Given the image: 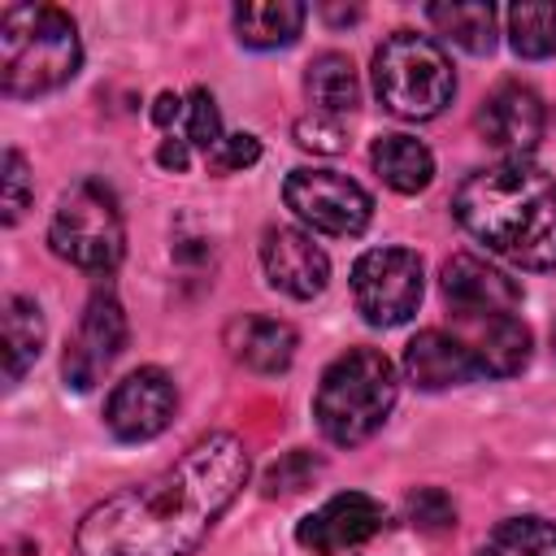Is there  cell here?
<instances>
[{"label":"cell","mask_w":556,"mask_h":556,"mask_svg":"<svg viewBox=\"0 0 556 556\" xmlns=\"http://www.w3.org/2000/svg\"><path fill=\"white\" fill-rule=\"evenodd\" d=\"M248 482L235 434L191 443L169 469L100 500L74 530V556H187Z\"/></svg>","instance_id":"6da1fadb"},{"label":"cell","mask_w":556,"mask_h":556,"mask_svg":"<svg viewBox=\"0 0 556 556\" xmlns=\"http://www.w3.org/2000/svg\"><path fill=\"white\" fill-rule=\"evenodd\" d=\"M456 222L486 243V252L521 265H556V178L530 161H500L473 169L452 200Z\"/></svg>","instance_id":"7a4b0ae2"},{"label":"cell","mask_w":556,"mask_h":556,"mask_svg":"<svg viewBox=\"0 0 556 556\" xmlns=\"http://www.w3.org/2000/svg\"><path fill=\"white\" fill-rule=\"evenodd\" d=\"M83 48L70 13L52 4H9L0 13V87L4 96H43L78 74Z\"/></svg>","instance_id":"3957f363"},{"label":"cell","mask_w":556,"mask_h":556,"mask_svg":"<svg viewBox=\"0 0 556 556\" xmlns=\"http://www.w3.org/2000/svg\"><path fill=\"white\" fill-rule=\"evenodd\" d=\"M395 391L400 387L391 361L374 348H352L326 365L313 395V417L330 443L356 447L387 421V413L395 408Z\"/></svg>","instance_id":"277c9868"},{"label":"cell","mask_w":556,"mask_h":556,"mask_svg":"<svg viewBox=\"0 0 556 556\" xmlns=\"http://www.w3.org/2000/svg\"><path fill=\"white\" fill-rule=\"evenodd\" d=\"M374 91L387 113L426 122V117L443 113V104L456 91V78H452L443 48L430 35L395 30L374 52Z\"/></svg>","instance_id":"5b68a950"},{"label":"cell","mask_w":556,"mask_h":556,"mask_svg":"<svg viewBox=\"0 0 556 556\" xmlns=\"http://www.w3.org/2000/svg\"><path fill=\"white\" fill-rule=\"evenodd\" d=\"M48 243L61 261H70L78 269H91V274L113 269L122 261V248H126V226H122L117 195L96 178L74 182L56 200Z\"/></svg>","instance_id":"8992f818"},{"label":"cell","mask_w":556,"mask_h":556,"mask_svg":"<svg viewBox=\"0 0 556 556\" xmlns=\"http://www.w3.org/2000/svg\"><path fill=\"white\" fill-rule=\"evenodd\" d=\"M282 195H287V208L321 230V235H334V239H352L369 226L374 217V200L361 182H352L348 174L339 169H291L287 182H282Z\"/></svg>","instance_id":"52a82bcc"},{"label":"cell","mask_w":556,"mask_h":556,"mask_svg":"<svg viewBox=\"0 0 556 556\" xmlns=\"http://www.w3.org/2000/svg\"><path fill=\"white\" fill-rule=\"evenodd\" d=\"M352 300L369 326H400L421 304V261L408 248H369L352 265Z\"/></svg>","instance_id":"ba28073f"},{"label":"cell","mask_w":556,"mask_h":556,"mask_svg":"<svg viewBox=\"0 0 556 556\" xmlns=\"http://www.w3.org/2000/svg\"><path fill=\"white\" fill-rule=\"evenodd\" d=\"M122 348H126V313L113 291H96L74 326V339L65 343V361H61L65 382L74 391H91L122 356Z\"/></svg>","instance_id":"9c48e42d"},{"label":"cell","mask_w":556,"mask_h":556,"mask_svg":"<svg viewBox=\"0 0 556 556\" xmlns=\"http://www.w3.org/2000/svg\"><path fill=\"white\" fill-rule=\"evenodd\" d=\"M178 408V387L165 369L156 365H143L135 374H126L113 391H109V404H104V421L109 430L122 439V443H143V439H156L169 417Z\"/></svg>","instance_id":"30bf717a"},{"label":"cell","mask_w":556,"mask_h":556,"mask_svg":"<svg viewBox=\"0 0 556 556\" xmlns=\"http://www.w3.org/2000/svg\"><path fill=\"white\" fill-rule=\"evenodd\" d=\"M382 526H387V513H382V504L374 495L343 491V495H330L321 508H313L295 526V539L313 556H343V552L369 543Z\"/></svg>","instance_id":"8fae6325"},{"label":"cell","mask_w":556,"mask_h":556,"mask_svg":"<svg viewBox=\"0 0 556 556\" xmlns=\"http://www.w3.org/2000/svg\"><path fill=\"white\" fill-rule=\"evenodd\" d=\"M478 126H482L486 143L500 148L508 161H526L539 148L543 130H547V113H543V100H539L534 87H526V83H500L482 100Z\"/></svg>","instance_id":"7c38bea8"},{"label":"cell","mask_w":556,"mask_h":556,"mask_svg":"<svg viewBox=\"0 0 556 556\" xmlns=\"http://www.w3.org/2000/svg\"><path fill=\"white\" fill-rule=\"evenodd\" d=\"M261 265L274 291L291 295V300H313L321 295L326 278H330V261L326 252L313 243V235L295 230V226H274L265 230L261 243Z\"/></svg>","instance_id":"4fadbf2b"},{"label":"cell","mask_w":556,"mask_h":556,"mask_svg":"<svg viewBox=\"0 0 556 556\" xmlns=\"http://www.w3.org/2000/svg\"><path fill=\"white\" fill-rule=\"evenodd\" d=\"M452 334L465 343L478 378H513L530 361V330L517 321V313L456 317V330Z\"/></svg>","instance_id":"5bb4252c"},{"label":"cell","mask_w":556,"mask_h":556,"mask_svg":"<svg viewBox=\"0 0 556 556\" xmlns=\"http://www.w3.org/2000/svg\"><path fill=\"white\" fill-rule=\"evenodd\" d=\"M443 300L456 317H486V313H513L521 304V287L482 256L460 252L443 261Z\"/></svg>","instance_id":"9a60e30c"},{"label":"cell","mask_w":556,"mask_h":556,"mask_svg":"<svg viewBox=\"0 0 556 556\" xmlns=\"http://www.w3.org/2000/svg\"><path fill=\"white\" fill-rule=\"evenodd\" d=\"M404 374L421 391H447V387H460V382H473L478 378L465 343L452 330H421L404 348Z\"/></svg>","instance_id":"2e32d148"},{"label":"cell","mask_w":556,"mask_h":556,"mask_svg":"<svg viewBox=\"0 0 556 556\" xmlns=\"http://www.w3.org/2000/svg\"><path fill=\"white\" fill-rule=\"evenodd\" d=\"M295 330L278 317H261V313H248V317H235L226 326V348L239 365H248L252 374H282L291 361H295Z\"/></svg>","instance_id":"e0dca14e"},{"label":"cell","mask_w":556,"mask_h":556,"mask_svg":"<svg viewBox=\"0 0 556 556\" xmlns=\"http://www.w3.org/2000/svg\"><path fill=\"white\" fill-rule=\"evenodd\" d=\"M304 91H308L313 113L334 117V122H348V113L361 104V83H356V70L343 52L313 56L308 74H304Z\"/></svg>","instance_id":"ac0fdd59"},{"label":"cell","mask_w":556,"mask_h":556,"mask_svg":"<svg viewBox=\"0 0 556 556\" xmlns=\"http://www.w3.org/2000/svg\"><path fill=\"white\" fill-rule=\"evenodd\" d=\"M369 161H374L378 178H382L391 191H400V195L426 191L430 178H434V156H430V148H426L421 139H413V135H400V130H395V135H382V139L374 143Z\"/></svg>","instance_id":"d6986e66"},{"label":"cell","mask_w":556,"mask_h":556,"mask_svg":"<svg viewBox=\"0 0 556 556\" xmlns=\"http://www.w3.org/2000/svg\"><path fill=\"white\" fill-rule=\"evenodd\" d=\"M304 17L308 9L295 0H243L235 9V30L248 48H287L300 35Z\"/></svg>","instance_id":"ffe728a7"},{"label":"cell","mask_w":556,"mask_h":556,"mask_svg":"<svg viewBox=\"0 0 556 556\" xmlns=\"http://www.w3.org/2000/svg\"><path fill=\"white\" fill-rule=\"evenodd\" d=\"M43 348V313L35 300L13 295L4 304V382H22V374L39 361Z\"/></svg>","instance_id":"44dd1931"},{"label":"cell","mask_w":556,"mask_h":556,"mask_svg":"<svg viewBox=\"0 0 556 556\" xmlns=\"http://www.w3.org/2000/svg\"><path fill=\"white\" fill-rule=\"evenodd\" d=\"M426 17H430V26L439 35H447L465 52H491V43H495V9L491 4H478V0H465V4H430Z\"/></svg>","instance_id":"7402d4cb"},{"label":"cell","mask_w":556,"mask_h":556,"mask_svg":"<svg viewBox=\"0 0 556 556\" xmlns=\"http://www.w3.org/2000/svg\"><path fill=\"white\" fill-rule=\"evenodd\" d=\"M478 556H556V526L543 517H508L486 534Z\"/></svg>","instance_id":"603a6c76"},{"label":"cell","mask_w":556,"mask_h":556,"mask_svg":"<svg viewBox=\"0 0 556 556\" xmlns=\"http://www.w3.org/2000/svg\"><path fill=\"white\" fill-rule=\"evenodd\" d=\"M508 43L517 56H552L556 52V4H513L508 9Z\"/></svg>","instance_id":"cb8c5ba5"},{"label":"cell","mask_w":556,"mask_h":556,"mask_svg":"<svg viewBox=\"0 0 556 556\" xmlns=\"http://www.w3.org/2000/svg\"><path fill=\"white\" fill-rule=\"evenodd\" d=\"M182 122H187L182 139H187L191 148H200L204 156L226 139V135H222V122H217V104H213V96H208L204 87H195V91L187 96V113H182Z\"/></svg>","instance_id":"d4e9b609"},{"label":"cell","mask_w":556,"mask_h":556,"mask_svg":"<svg viewBox=\"0 0 556 556\" xmlns=\"http://www.w3.org/2000/svg\"><path fill=\"white\" fill-rule=\"evenodd\" d=\"M30 195H35V187H30L26 156H22L17 148H9V152H4V174H0V208H4L0 217H4V226H13V222L26 213Z\"/></svg>","instance_id":"484cf974"},{"label":"cell","mask_w":556,"mask_h":556,"mask_svg":"<svg viewBox=\"0 0 556 556\" xmlns=\"http://www.w3.org/2000/svg\"><path fill=\"white\" fill-rule=\"evenodd\" d=\"M317 469H321L317 456H308V452H287L278 465L265 469V495H295V491H304V486L317 478Z\"/></svg>","instance_id":"4316f807"},{"label":"cell","mask_w":556,"mask_h":556,"mask_svg":"<svg viewBox=\"0 0 556 556\" xmlns=\"http://www.w3.org/2000/svg\"><path fill=\"white\" fill-rule=\"evenodd\" d=\"M408 521H413L417 530H430V534L452 530V526H456V504H452L439 486H421L417 495H408Z\"/></svg>","instance_id":"83f0119b"},{"label":"cell","mask_w":556,"mask_h":556,"mask_svg":"<svg viewBox=\"0 0 556 556\" xmlns=\"http://www.w3.org/2000/svg\"><path fill=\"white\" fill-rule=\"evenodd\" d=\"M261 161V139L256 135H226L213 152H208V165L217 174H235V169H248Z\"/></svg>","instance_id":"f1b7e54d"},{"label":"cell","mask_w":556,"mask_h":556,"mask_svg":"<svg viewBox=\"0 0 556 556\" xmlns=\"http://www.w3.org/2000/svg\"><path fill=\"white\" fill-rule=\"evenodd\" d=\"M295 143L300 148H313V152H339L343 148V122L321 117V113H308V117L295 122Z\"/></svg>","instance_id":"f546056e"},{"label":"cell","mask_w":556,"mask_h":556,"mask_svg":"<svg viewBox=\"0 0 556 556\" xmlns=\"http://www.w3.org/2000/svg\"><path fill=\"white\" fill-rule=\"evenodd\" d=\"M182 113H187V100L174 96V91H161L156 104H152V122H156V126H174Z\"/></svg>","instance_id":"4dcf8cb0"},{"label":"cell","mask_w":556,"mask_h":556,"mask_svg":"<svg viewBox=\"0 0 556 556\" xmlns=\"http://www.w3.org/2000/svg\"><path fill=\"white\" fill-rule=\"evenodd\" d=\"M187 148H191L187 139H165L156 156H161V165H165V169H182V165H187Z\"/></svg>","instance_id":"1f68e13d"},{"label":"cell","mask_w":556,"mask_h":556,"mask_svg":"<svg viewBox=\"0 0 556 556\" xmlns=\"http://www.w3.org/2000/svg\"><path fill=\"white\" fill-rule=\"evenodd\" d=\"M552 348H556V326H552Z\"/></svg>","instance_id":"d6a6232c"}]
</instances>
